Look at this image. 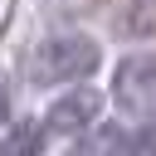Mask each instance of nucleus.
I'll return each instance as SVG.
<instances>
[{
  "label": "nucleus",
  "instance_id": "nucleus-3",
  "mask_svg": "<svg viewBox=\"0 0 156 156\" xmlns=\"http://www.w3.org/2000/svg\"><path fill=\"white\" fill-rule=\"evenodd\" d=\"M98 112H102V93H98V88H63V93L49 102L44 122H49V132H58V136H78V132H88V127L98 122Z\"/></svg>",
  "mask_w": 156,
  "mask_h": 156
},
{
  "label": "nucleus",
  "instance_id": "nucleus-1",
  "mask_svg": "<svg viewBox=\"0 0 156 156\" xmlns=\"http://www.w3.org/2000/svg\"><path fill=\"white\" fill-rule=\"evenodd\" d=\"M98 63H102V49H98L93 34H83V29H58V34H44V39L29 49L24 73H29L34 88H63V83H73V78L98 73Z\"/></svg>",
  "mask_w": 156,
  "mask_h": 156
},
{
  "label": "nucleus",
  "instance_id": "nucleus-7",
  "mask_svg": "<svg viewBox=\"0 0 156 156\" xmlns=\"http://www.w3.org/2000/svg\"><path fill=\"white\" fill-rule=\"evenodd\" d=\"M5 117H10V78L0 73V122H5Z\"/></svg>",
  "mask_w": 156,
  "mask_h": 156
},
{
  "label": "nucleus",
  "instance_id": "nucleus-5",
  "mask_svg": "<svg viewBox=\"0 0 156 156\" xmlns=\"http://www.w3.org/2000/svg\"><path fill=\"white\" fill-rule=\"evenodd\" d=\"M127 146H132V132H127L122 122H102V127L93 132L88 156H127Z\"/></svg>",
  "mask_w": 156,
  "mask_h": 156
},
{
  "label": "nucleus",
  "instance_id": "nucleus-4",
  "mask_svg": "<svg viewBox=\"0 0 156 156\" xmlns=\"http://www.w3.org/2000/svg\"><path fill=\"white\" fill-rule=\"evenodd\" d=\"M44 136H49V122H34V117L10 122L0 136V156H44V146H49Z\"/></svg>",
  "mask_w": 156,
  "mask_h": 156
},
{
  "label": "nucleus",
  "instance_id": "nucleus-2",
  "mask_svg": "<svg viewBox=\"0 0 156 156\" xmlns=\"http://www.w3.org/2000/svg\"><path fill=\"white\" fill-rule=\"evenodd\" d=\"M112 102L127 117L156 122V54L151 49H132L112 63Z\"/></svg>",
  "mask_w": 156,
  "mask_h": 156
},
{
  "label": "nucleus",
  "instance_id": "nucleus-6",
  "mask_svg": "<svg viewBox=\"0 0 156 156\" xmlns=\"http://www.w3.org/2000/svg\"><path fill=\"white\" fill-rule=\"evenodd\" d=\"M127 156H156V122H146V132H136V136H132Z\"/></svg>",
  "mask_w": 156,
  "mask_h": 156
}]
</instances>
